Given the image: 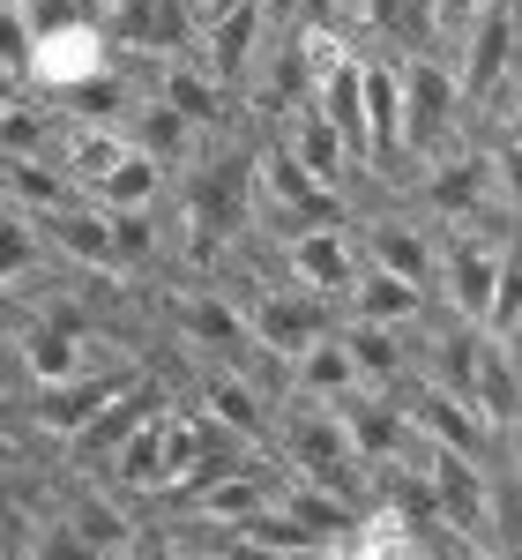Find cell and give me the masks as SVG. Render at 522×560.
Masks as SVG:
<instances>
[{
  "label": "cell",
  "mask_w": 522,
  "mask_h": 560,
  "mask_svg": "<svg viewBox=\"0 0 522 560\" xmlns=\"http://www.w3.org/2000/svg\"><path fill=\"white\" fill-rule=\"evenodd\" d=\"M247 158H254V150H224V142H210L202 158H187V179H179V224H187V255L194 261H217L224 240L247 232V217H254Z\"/></svg>",
  "instance_id": "6da1fadb"
},
{
  "label": "cell",
  "mask_w": 522,
  "mask_h": 560,
  "mask_svg": "<svg viewBox=\"0 0 522 560\" xmlns=\"http://www.w3.org/2000/svg\"><path fill=\"white\" fill-rule=\"evenodd\" d=\"M97 68H112V38H105V23L75 8V0H60V8H38L31 15V60H23V83H38L45 97H60V90L90 83Z\"/></svg>",
  "instance_id": "7a4b0ae2"
},
{
  "label": "cell",
  "mask_w": 522,
  "mask_h": 560,
  "mask_svg": "<svg viewBox=\"0 0 522 560\" xmlns=\"http://www.w3.org/2000/svg\"><path fill=\"white\" fill-rule=\"evenodd\" d=\"M395 113H403V158H434L455 142V120H463V97H455V75L434 52H403L395 60Z\"/></svg>",
  "instance_id": "3957f363"
},
{
  "label": "cell",
  "mask_w": 522,
  "mask_h": 560,
  "mask_svg": "<svg viewBox=\"0 0 522 560\" xmlns=\"http://www.w3.org/2000/svg\"><path fill=\"white\" fill-rule=\"evenodd\" d=\"M276 448L292 456V471L313 478V486H336L351 493L358 486V456H351V433L336 419V404H313V396H292L284 411H276Z\"/></svg>",
  "instance_id": "277c9868"
},
{
  "label": "cell",
  "mask_w": 522,
  "mask_h": 560,
  "mask_svg": "<svg viewBox=\"0 0 522 560\" xmlns=\"http://www.w3.org/2000/svg\"><path fill=\"white\" fill-rule=\"evenodd\" d=\"M455 38H463V45H455L448 75H455L463 113H478L500 83H515V0H485L478 15L455 31Z\"/></svg>",
  "instance_id": "5b68a950"
},
{
  "label": "cell",
  "mask_w": 522,
  "mask_h": 560,
  "mask_svg": "<svg viewBox=\"0 0 522 560\" xmlns=\"http://www.w3.org/2000/svg\"><path fill=\"white\" fill-rule=\"evenodd\" d=\"M493 195H508V158H493L478 142H448L426 158V179H418V202L448 224H463L471 210H485Z\"/></svg>",
  "instance_id": "8992f818"
},
{
  "label": "cell",
  "mask_w": 522,
  "mask_h": 560,
  "mask_svg": "<svg viewBox=\"0 0 522 560\" xmlns=\"http://www.w3.org/2000/svg\"><path fill=\"white\" fill-rule=\"evenodd\" d=\"M403 388V382H395ZM403 404V419H411V433L418 441H434V448H455V456H471V464H493V441H500V427H485L478 404L471 396H455V388H434L426 374L395 396Z\"/></svg>",
  "instance_id": "52a82bcc"
},
{
  "label": "cell",
  "mask_w": 522,
  "mask_h": 560,
  "mask_svg": "<svg viewBox=\"0 0 522 560\" xmlns=\"http://www.w3.org/2000/svg\"><path fill=\"white\" fill-rule=\"evenodd\" d=\"M284 269H292V284L313 292V300H344L351 277L366 269V261H358V224H344V217L299 224V232L284 240Z\"/></svg>",
  "instance_id": "ba28073f"
},
{
  "label": "cell",
  "mask_w": 522,
  "mask_h": 560,
  "mask_svg": "<svg viewBox=\"0 0 522 560\" xmlns=\"http://www.w3.org/2000/svg\"><path fill=\"white\" fill-rule=\"evenodd\" d=\"M336 329V306L299 292V284H284V292H254L247 300V337H254L261 359H299L306 345H321Z\"/></svg>",
  "instance_id": "9c48e42d"
},
{
  "label": "cell",
  "mask_w": 522,
  "mask_h": 560,
  "mask_svg": "<svg viewBox=\"0 0 522 560\" xmlns=\"http://www.w3.org/2000/svg\"><path fill=\"white\" fill-rule=\"evenodd\" d=\"M247 187H254V210L276 217L284 232L336 217V195H329L321 179H306L299 165H292V150H284V142H269V150H254V158H247Z\"/></svg>",
  "instance_id": "30bf717a"
},
{
  "label": "cell",
  "mask_w": 522,
  "mask_h": 560,
  "mask_svg": "<svg viewBox=\"0 0 522 560\" xmlns=\"http://www.w3.org/2000/svg\"><path fill=\"white\" fill-rule=\"evenodd\" d=\"M8 359L23 366L31 388H45V382H68V374L97 366V345H90V329L75 314H31V322L8 337Z\"/></svg>",
  "instance_id": "8fae6325"
},
{
  "label": "cell",
  "mask_w": 522,
  "mask_h": 560,
  "mask_svg": "<svg viewBox=\"0 0 522 560\" xmlns=\"http://www.w3.org/2000/svg\"><path fill=\"white\" fill-rule=\"evenodd\" d=\"M202 411V427H217V433H232V441H247V448H261L269 441V396L254 388V374L247 366H232V359H217L210 374H202V396H194Z\"/></svg>",
  "instance_id": "7c38bea8"
},
{
  "label": "cell",
  "mask_w": 522,
  "mask_h": 560,
  "mask_svg": "<svg viewBox=\"0 0 522 560\" xmlns=\"http://www.w3.org/2000/svg\"><path fill=\"white\" fill-rule=\"evenodd\" d=\"M134 374H142V366H83V374H68V382H45L38 396H31V419H38V433H52V441H75L90 411H97L105 396H120Z\"/></svg>",
  "instance_id": "4fadbf2b"
},
{
  "label": "cell",
  "mask_w": 522,
  "mask_h": 560,
  "mask_svg": "<svg viewBox=\"0 0 522 560\" xmlns=\"http://www.w3.org/2000/svg\"><path fill=\"white\" fill-rule=\"evenodd\" d=\"M157 404H165V388L150 382V374H134L120 396H105V404L83 419V433L68 441V456H75L83 471H105V464H112V448H120V441H128V433L142 427L150 411H157Z\"/></svg>",
  "instance_id": "5bb4252c"
},
{
  "label": "cell",
  "mask_w": 522,
  "mask_h": 560,
  "mask_svg": "<svg viewBox=\"0 0 522 560\" xmlns=\"http://www.w3.org/2000/svg\"><path fill=\"white\" fill-rule=\"evenodd\" d=\"M105 38L128 45V52H150V60H179V45L194 31L187 0H105Z\"/></svg>",
  "instance_id": "9a60e30c"
},
{
  "label": "cell",
  "mask_w": 522,
  "mask_h": 560,
  "mask_svg": "<svg viewBox=\"0 0 522 560\" xmlns=\"http://www.w3.org/2000/svg\"><path fill=\"white\" fill-rule=\"evenodd\" d=\"M261 31H269V0H239L224 15H202V68L224 90L247 83V68H254V52H261Z\"/></svg>",
  "instance_id": "2e32d148"
},
{
  "label": "cell",
  "mask_w": 522,
  "mask_h": 560,
  "mask_svg": "<svg viewBox=\"0 0 522 560\" xmlns=\"http://www.w3.org/2000/svg\"><path fill=\"white\" fill-rule=\"evenodd\" d=\"M358 113H366V173H403V113H395V60H358Z\"/></svg>",
  "instance_id": "e0dca14e"
},
{
  "label": "cell",
  "mask_w": 522,
  "mask_h": 560,
  "mask_svg": "<svg viewBox=\"0 0 522 560\" xmlns=\"http://www.w3.org/2000/svg\"><path fill=\"white\" fill-rule=\"evenodd\" d=\"M358 255H366V269H389V277H403V284H418V292H434V232L426 224H411V217H373L366 232H358Z\"/></svg>",
  "instance_id": "ac0fdd59"
},
{
  "label": "cell",
  "mask_w": 522,
  "mask_h": 560,
  "mask_svg": "<svg viewBox=\"0 0 522 560\" xmlns=\"http://www.w3.org/2000/svg\"><path fill=\"white\" fill-rule=\"evenodd\" d=\"M173 329H179V345L202 351V359L254 351V337H247V306H232L224 292H179L173 300Z\"/></svg>",
  "instance_id": "d6986e66"
},
{
  "label": "cell",
  "mask_w": 522,
  "mask_h": 560,
  "mask_svg": "<svg viewBox=\"0 0 522 560\" xmlns=\"http://www.w3.org/2000/svg\"><path fill=\"white\" fill-rule=\"evenodd\" d=\"M276 493H284V478L269 471V464H239V471H224L217 486H210L194 509H179V516H187V523H217V530H239V523L261 516Z\"/></svg>",
  "instance_id": "ffe728a7"
},
{
  "label": "cell",
  "mask_w": 522,
  "mask_h": 560,
  "mask_svg": "<svg viewBox=\"0 0 522 560\" xmlns=\"http://www.w3.org/2000/svg\"><path fill=\"white\" fill-rule=\"evenodd\" d=\"M83 202H90V210H157V202H165V165H157L150 150H134V142H128V150L83 187Z\"/></svg>",
  "instance_id": "44dd1931"
},
{
  "label": "cell",
  "mask_w": 522,
  "mask_h": 560,
  "mask_svg": "<svg viewBox=\"0 0 522 560\" xmlns=\"http://www.w3.org/2000/svg\"><path fill=\"white\" fill-rule=\"evenodd\" d=\"M336 345H344V359H351V374H358V388H395V382H403V366H411V329L344 322V329H336Z\"/></svg>",
  "instance_id": "7402d4cb"
},
{
  "label": "cell",
  "mask_w": 522,
  "mask_h": 560,
  "mask_svg": "<svg viewBox=\"0 0 522 560\" xmlns=\"http://www.w3.org/2000/svg\"><path fill=\"white\" fill-rule=\"evenodd\" d=\"M60 135H68V113L60 105L8 97L0 105V165H23V158H52L60 165Z\"/></svg>",
  "instance_id": "603a6c76"
},
{
  "label": "cell",
  "mask_w": 522,
  "mask_h": 560,
  "mask_svg": "<svg viewBox=\"0 0 522 560\" xmlns=\"http://www.w3.org/2000/svg\"><path fill=\"white\" fill-rule=\"evenodd\" d=\"M292 128H284V150H292V165H299L306 179H321L329 195H344V173H351V150H344V135L329 128L313 105H299V113H284Z\"/></svg>",
  "instance_id": "cb8c5ba5"
},
{
  "label": "cell",
  "mask_w": 522,
  "mask_h": 560,
  "mask_svg": "<svg viewBox=\"0 0 522 560\" xmlns=\"http://www.w3.org/2000/svg\"><path fill=\"white\" fill-rule=\"evenodd\" d=\"M150 97H157V105H173L194 135H210L224 120V83L202 68V60H165V75L150 83Z\"/></svg>",
  "instance_id": "d4e9b609"
},
{
  "label": "cell",
  "mask_w": 522,
  "mask_h": 560,
  "mask_svg": "<svg viewBox=\"0 0 522 560\" xmlns=\"http://www.w3.org/2000/svg\"><path fill=\"white\" fill-rule=\"evenodd\" d=\"M344 300H351V322H381V329H418V314H426V300H434V292L403 284V277H389V269H358Z\"/></svg>",
  "instance_id": "484cf974"
},
{
  "label": "cell",
  "mask_w": 522,
  "mask_h": 560,
  "mask_svg": "<svg viewBox=\"0 0 522 560\" xmlns=\"http://www.w3.org/2000/svg\"><path fill=\"white\" fill-rule=\"evenodd\" d=\"M351 388H358V374H351V359H344V345H336V329L292 359V396H313V404H344Z\"/></svg>",
  "instance_id": "4316f807"
},
{
  "label": "cell",
  "mask_w": 522,
  "mask_h": 560,
  "mask_svg": "<svg viewBox=\"0 0 522 560\" xmlns=\"http://www.w3.org/2000/svg\"><path fill=\"white\" fill-rule=\"evenodd\" d=\"M45 261H52V255H45L38 224H31L23 210H8V202H0V292H8V284H23V277H38Z\"/></svg>",
  "instance_id": "83f0119b"
},
{
  "label": "cell",
  "mask_w": 522,
  "mask_h": 560,
  "mask_svg": "<svg viewBox=\"0 0 522 560\" xmlns=\"http://www.w3.org/2000/svg\"><path fill=\"white\" fill-rule=\"evenodd\" d=\"M23 60H31V8L23 0H0V68L23 75Z\"/></svg>",
  "instance_id": "f1b7e54d"
},
{
  "label": "cell",
  "mask_w": 522,
  "mask_h": 560,
  "mask_svg": "<svg viewBox=\"0 0 522 560\" xmlns=\"http://www.w3.org/2000/svg\"><path fill=\"white\" fill-rule=\"evenodd\" d=\"M38 560H105V553H90L83 538H75V530H68V523H60V530H45V546H38Z\"/></svg>",
  "instance_id": "f546056e"
},
{
  "label": "cell",
  "mask_w": 522,
  "mask_h": 560,
  "mask_svg": "<svg viewBox=\"0 0 522 560\" xmlns=\"http://www.w3.org/2000/svg\"><path fill=\"white\" fill-rule=\"evenodd\" d=\"M485 0H426V15H434V31H463L471 15H478Z\"/></svg>",
  "instance_id": "4dcf8cb0"
},
{
  "label": "cell",
  "mask_w": 522,
  "mask_h": 560,
  "mask_svg": "<svg viewBox=\"0 0 522 560\" xmlns=\"http://www.w3.org/2000/svg\"><path fill=\"white\" fill-rule=\"evenodd\" d=\"M8 97H23V75H8V68H0V105H8Z\"/></svg>",
  "instance_id": "1f68e13d"
},
{
  "label": "cell",
  "mask_w": 522,
  "mask_h": 560,
  "mask_svg": "<svg viewBox=\"0 0 522 560\" xmlns=\"http://www.w3.org/2000/svg\"><path fill=\"white\" fill-rule=\"evenodd\" d=\"M75 8H90V15H105V0H75Z\"/></svg>",
  "instance_id": "d6a6232c"
},
{
  "label": "cell",
  "mask_w": 522,
  "mask_h": 560,
  "mask_svg": "<svg viewBox=\"0 0 522 560\" xmlns=\"http://www.w3.org/2000/svg\"><path fill=\"white\" fill-rule=\"evenodd\" d=\"M336 15H351V0H336Z\"/></svg>",
  "instance_id": "836d02e7"
}]
</instances>
